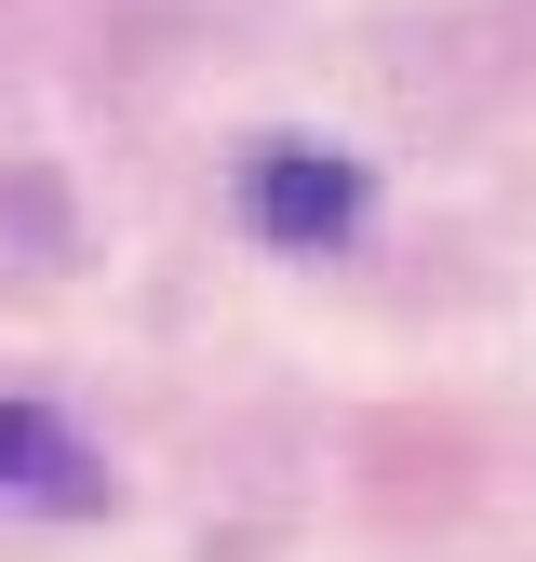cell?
I'll list each match as a JSON object with an SVG mask.
<instances>
[{
  "mask_svg": "<svg viewBox=\"0 0 536 562\" xmlns=\"http://www.w3.org/2000/svg\"><path fill=\"white\" fill-rule=\"evenodd\" d=\"M362 201H376V175L349 148H309V134H268V148L242 161V215H255V241H282V255H335L362 228Z\"/></svg>",
  "mask_w": 536,
  "mask_h": 562,
  "instance_id": "6da1fadb",
  "label": "cell"
},
{
  "mask_svg": "<svg viewBox=\"0 0 536 562\" xmlns=\"http://www.w3.org/2000/svg\"><path fill=\"white\" fill-rule=\"evenodd\" d=\"M0 509H108V456L54 402H0Z\"/></svg>",
  "mask_w": 536,
  "mask_h": 562,
  "instance_id": "7a4b0ae2",
  "label": "cell"
}]
</instances>
